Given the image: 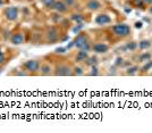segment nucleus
<instances>
[{"label":"nucleus","instance_id":"obj_1","mask_svg":"<svg viewBox=\"0 0 152 133\" xmlns=\"http://www.w3.org/2000/svg\"><path fill=\"white\" fill-rule=\"evenodd\" d=\"M113 32L119 38H125L131 34V27L127 24H117L113 26Z\"/></svg>","mask_w":152,"mask_h":133},{"label":"nucleus","instance_id":"obj_2","mask_svg":"<svg viewBox=\"0 0 152 133\" xmlns=\"http://www.w3.org/2000/svg\"><path fill=\"white\" fill-rule=\"evenodd\" d=\"M58 38H59V33H58V30L56 27L51 26L47 30V33H45V40L48 43H55L58 41Z\"/></svg>","mask_w":152,"mask_h":133},{"label":"nucleus","instance_id":"obj_3","mask_svg":"<svg viewBox=\"0 0 152 133\" xmlns=\"http://www.w3.org/2000/svg\"><path fill=\"white\" fill-rule=\"evenodd\" d=\"M4 15H5L7 21L13 22L18 16V9L16 7H7V8H5V10H4Z\"/></svg>","mask_w":152,"mask_h":133},{"label":"nucleus","instance_id":"obj_4","mask_svg":"<svg viewBox=\"0 0 152 133\" xmlns=\"http://www.w3.org/2000/svg\"><path fill=\"white\" fill-rule=\"evenodd\" d=\"M72 68L67 65H58L56 67V71H55V75H59V76H69L72 75Z\"/></svg>","mask_w":152,"mask_h":133},{"label":"nucleus","instance_id":"obj_5","mask_svg":"<svg viewBox=\"0 0 152 133\" xmlns=\"http://www.w3.org/2000/svg\"><path fill=\"white\" fill-rule=\"evenodd\" d=\"M24 68L31 73H37L39 70H40V63L38 60H27L24 63Z\"/></svg>","mask_w":152,"mask_h":133},{"label":"nucleus","instance_id":"obj_6","mask_svg":"<svg viewBox=\"0 0 152 133\" xmlns=\"http://www.w3.org/2000/svg\"><path fill=\"white\" fill-rule=\"evenodd\" d=\"M86 42H88V37H86V34L80 33V34L75 38V40H74V46H75L76 48L81 49Z\"/></svg>","mask_w":152,"mask_h":133},{"label":"nucleus","instance_id":"obj_7","mask_svg":"<svg viewBox=\"0 0 152 133\" xmlns=\"http://www.w3.org/2000/svg\"><path fill=\"white\" fill-rule=\"evenodd\" d=\"M111 22V18L106 15V14H101V15H98L95 17V23L98 25H106V24H109Z\"/></svg>","mask_w":152,"mask_h":133},{"label":"nucleus","instance_id":"obj_8","mask_svg":"<svg viewBox=\"0 0 152 133\" xmlns=\"http://www.w3.org/2000/svg\"><path fill=\"white\" fill-rule=\"evenodd\" d=\"M92 49L94 50V52L96 54H104V52H107L108 49H109V47H108L106 43H101V42H98V43H95L93 47H92Z\"/></svg>","mask_w":152,"mask_h":133},{"label":"nucleus","instance_id":"obj_9","mask_svg":"<svg viewBox=\"0 0 152 133\" xmlns=\"http://www.w3.org/2000/svg\"><path fill=\"white\" fill-rule=\"evenodd\" d=\"M10 41H12V43L15 44V46H18V44H22L24 42V35H23V33H15L13 34L12 37H10Z\"/></svg>","mask_w":152,"mask_h":133},{"label":"nucleus","instance_id":"obj_10","mask_svg":"<svg viewBox=\"0 0 152 133\" xmlns=\"http://www.w3.org/2000/svg\"><path fill=\"white\" fill-rule=\"evenodd\" d=\"M88 57H89V55H88V51L80 50L78 52H77V55H76L75 60H76V63H82V62H85Z\"/></svg>","mask_w":152,"mask_h":133},{"label":"nucleus","instance_id":"obj_11","mask_svg":"<svg viewBox=\"0 0 152 133\" xmlns=\"http://www.w3.org/2000/svg\"><path fill=\"white\" fill-rule=\"evenodd\" d=\"M53 8L57 10L58 13H65L67 10V6L64 4V1H56Z\"/></svg>","mask_w":152,"mask_h":133},{"label":"nucleus","instance_id":"obj_12","mask_svg":"<svg viewBox=\"0 0 152 133\" xmlns=\"http://www.w3.org/2000/svg\"><path fill=\"white\" fill-rule=\"evenodd\" d=\"M86 7H88V9L94 12V10H98L100 8V2L96 1V0H90L89 2H88V5H86Z\"/></svg>","mask_w":152,"mask_h":133},{"label":"nucleus","instance_id":"obj_13","mask_svg":"<svg viewBox=\"0 0 152 133\" xmlns=\"http://www.w3.org/2000/svg\"><path fill=\"white\" fill-rule=\"evenodd\" d=\"M40 72L42 75H49L51 73V67L49 64H43L42 66H40Z\"/></svg>","mask_w":152,"mask_h":133},{"label":"nucleus","instance_id":"obj_14","mask_svg":"<svg viewBox=\"0 0 152 133\" xmlns=\"http://www.w3.org/2000/svg\"><path fill=\"white\" fill-rule=\"evenodd\" d=\"M137 47H139L140 49H148V48L151 47V42H150L149 40H142Z\"/></svg>","mask_w":152,"mask_h":133},{"label":"nucleus","instance_id":"obj_15","mask_svg":"<svg viewBox=\"0 0 152 133\" xmlns=\"http://www.w3.org/2000/svg\"><path fill=\"white\" fill-rule=\"evenodd\" d=\"M150 58H151V54H149V52H144V54H142V55L140 56V62H142V63H146V62H149V60H150Z\"/></svg>","mask_w":152,"mask_h":133},{"label":"nucleus","instance_id":"obj_16","mask_svg":"<svg viewBox=\"0 0 152 133\" xmlns=\"http://www.w3.org/2000/svg\"><path fill=\"white\" fill-rule=\"evenodd\" d=\"M41 1H42V4H43L45 7H47V8H53L55 2H56V0H41Z\"/></svg>","mask_w":152,"mask_h":133},{"label":"nucleus","instance_id":"obj_17","mask_svg":"<svg viewBox=\"0 0 152 133\" xmlns=\"http://www.w3.org/2000/svg\"><path fill=\"white\" fill-rule=\"evenodd\" d=\"M72 19L76 22V23H82L84 17H83L81 14H74V15H72Z\"/></svg>","mask_w":152,"mask_h":133},{"label":"nucleus","instance_id":"obj_18","mask_svg":"<svg viewBox=\"0 0 152 133\" xmlns=\"http://www.w3.org/2000/svg\"><path fill=\"white\" fill-rule=\"evenodd\" d=\"M85 64L89 65V66H93V65H96V58L95 57H88L86 60H85Z\"/></svg>","mask_w":152,"mask_h":133},{"label":"nucleus","instance_id":"obj_19","mask_svg":"<svg viewBox=\"0 0 152 133\" xmlns=\"http://www.w3.org/2000/svg\"><path fill=\"white\" fill-rule=\"evenodd\" d=\"M137 48V44L135 42H129V43L126 44V49L127 50H135Z\"/></svg>","mask_w":152,"mask_h":133},{"label":"nucleus","instance_id":"obj_20","mask_svg":"<svg viewBox=\"0 0 152 133\" xmlns=\"http://www.w3.org/2000/svg\"><path fill=\"white\" fill-rule=\"evenodd\" d=\"M137 71H139V67H137V66H132V67H129V68L127 70V74H128V75H131V74L136 73Z\"/></svg>","mask_w":152,"mask_h":133},{"label":"nucleus","instance_id":"obj_21","mask_svg":"<svg viewBox=\"0 0 152 133\" xmlns=\"http://www.w3.org/2000/svg\"><path fill=\"white\" fill-rule=\"evenodd\" d=\"M152 68V60L151 62H146V64L142 67V71L143 72H146V71H150Z\"/></svg>","mask_w":152,"mask_h":133},{"label":"nucleus","instance_id":"obj_22","mask_svg":"<svg viewBox=\"0 0 152 133\" xmlns=\"http://www.w3.org/2000/svg\"><path fill=\"white\" fill-rule=\"evenodd\" d=\"M83 73H84V72H83L82 67H78V66H77V67L74 68V74H75V75H83Z\"/></svg>","mask_w":152,"mask_h":133},{"label":"nucleus","instance_id":"obj_23","mask_svg":"<svg viewBox=\"0 0 152 133\" xmlns=\"http://www.w3.org/2000/svg\"><path fill=\"white\" fill-rule=\"evenodd\" d=\"M143 4H144L143 0H133V5L136 7H139V8L143 6Z\"/></svg>","mask_w":152,"mask_h":133},{"label":"nucleus","instance_id":"obj_24","mask_svg":"<svg viewBox=\"0 0 152 133\" xmlns=\"http://www.w3.org/2000/svg\"><path fill=\"white\" fill-rule=\"evenodd\" d=\"M63 1H64V4H65L67 7L73 6V5L75 4V0H63Z\"/></svg>","mask_w":152,"mask_h":133},{"label":"nucleus","instance_id":"obj_25","mask_svg":"<svg viewBox=\"0 0 152 133\" xmlns=\"http://www.w3.org/2000/svg\"><path fill=\"white\" fill-rule=\"evenodd\" d=\"M82 27H83V24H82V23H78V25L75 26V27L73 29V32H74V33H78V32H80V30H81Z\"/></svg>","mask_w":152,"mask_h":133},{"label":"nucleus","instance_id":"obj_26","mask_svg":"<svg viewBox=\"0 0 152 133\" xmlns=\"http://www.w3.org/2000/svg\"><path fill=\"white\" fill-rule=\"evenodd\" d=\"M90 49H91V46H90V43L89 42H86V43L83 46L82 48L80 49V50H84V51H89Z\"/></svg>","mask_w":152,"mask_h":133},{"label":"nucleus","instance_id":"obj_27","mask_svg":"<svg viewBox=\"0 0 152 133\" xmlns=\"http://www.w3.org/2000/svg\"><path fill=\"white\" fill-rule=\"evenodd\" d=\"M5 63H6V57H5L4 52L0 51V65H2V64H5Z\"/></svg>","mask_w":152,"mask_h":133},{"label":"nucleus","instance_id":"obj_28","mask_svg":"<svg viewBox=\"0 0 152 133\" xmlns=\"http://www.w3.org/2000/svg\"><path fill=\"white\" fill-rule=\"evenodd\" d=\"M99 74V72H98V68L95 67V65L92 66V72L90 73V75H98Z\"/></svg>","mask_w":152,"mask_h":133},{"label":"nucleus","instance_id":"obj_29","mask_svg":"<svg viewBox=\"0 0 152 133\" xmlns=\"http://www.w3.org/2000/svg\"><path fill=\"white\" fill-rule=\"evenodd\" d=\"M123 62H124V60H123V58L118 57L117 59H116V63H115V65H116V66H121V65H123Z\"/></svg>","mask_w":152,"mask_h":133},{"label":"nucleus","instance_id":"obj_30","mask_svg":"<svg viewBox=\"0 0 152 133\" xmlns=\"http://www.w3.org/2000/svg\"><path fill=\"white\" fill-rule=\"evenodd\" d=\"M66 50H67V48H61V47H59V48L56 49V52H57V54H64Z\"/></svg>","mask_w":152,"mask_h":133},{"label":"nucleus","instance_id":"obj_31","mask_svg":"<svg viewBox=\"0 0 152 133\" xmlns=\"http://www.w3.org/2000/svg\"><path fill=\"white\" fill-rule=\"evenodd\" d=\"M142 26H143V23H142V22H136V23H135V27H136V29H142Z\"/></svg>","mask_w":152,"mask_h":133},{"label":"nucleus","instance_id":"obj_32","mask_svg":"<svg viewBox=\"0 0 152 133\" xmlns=\"http://www.w3.org/2000/svg\"><path fill=\"white\" fill-rule=\"evenodd\" d=\"M143 2H144V4H146V5H151L152 0H143Z\"/></svg>","mask_w":152,"mask_h":133},{"label":"nucleus","instance_id":"obj_33","mask_svg":"<svg viewBox=\"0 0 152 133\" xmlns=\"http://www.w3.org/2000/svg\"><path fill=\"white\" fill-rule=\"evenodd\" d=\"M125 12H126V13H131V12H132V9H129V8H126V9H125Z\"/></svg>","mask_w":152,"mask_h":133},{"label":"nucleus","instance_id":"obj_34","mask_svg":"<svg viewBox=\"0 0 152 133\" xmlns=\"http://www.w3.org/2000/svg\"><path fill=\"white\" fill-rule=\"evenodd\" d=\"M5 4V0H0V5H4Z\"/></svg>","mask_w":152,"mask_h":133},{"label":"nucleus","instance_id":"obj_35","mask_svg":"<svg viewBox=\"0 0 152 133\" xmlns=\"http://www.w3.org/2000/svg\"><path fill=\"white\" fill-rule=\"evenodd\" d=\"M66 40H68V37H65V38L63 39V41H66Z\"/></svg>","mask_w":152,"mask_h":133},{"label":"nucleus","instance_id":"obj_36","mask_svg":"<svg viewBox=\"0 0 152 133\" xmlns=\"http://www.w3.org/2000/svg\"><path fill=\"white\" fill-rule=\"evenodd\" d=\"M149 12H150V13H152V7H150V9H149Z\"/></svg>","mask_w":152,"mask_h":133}]
</instances>
